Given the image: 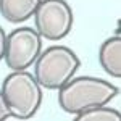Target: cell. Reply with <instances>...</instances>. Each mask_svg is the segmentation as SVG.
<instances>
[{"label":"cell","mask_w":121,"mask_h":121,"mask_svg":"<svg viewBox=\"0 0 121 121\" xmlns=\"http://www.w3.org/2000/svg\"><path fill=\"white\" fill-rule=\"evenodd\" d=\"M42 50V37L34 28H16L7 36L3 60L10 69L21 71L34 65Z\"/></svg>","instance_id":"5"},{"label":"cell","mask_w":121,"mask_h":121,"mask_svg":"<svg viewBox=\"0 0 121 121\" xmlns=\"http://www.w3.org/2000/svg\"><path fill=\"white\" fill-rule=\"evenodd\" d=\"M40 0H0V13L10 23H23L32 18Z\"/></svg>","instance_id":"7"},{"label":"cell","mask_w":121,"mask_h":121,"mask_svg":"<svg viewBox=\"0 0 121 121\" xmlns=\"http://www.w3.org/2000/svg\"><path fill=\"white\" fill-rule=\"evenodd\" d=\"M5 42H7V32L0 26V60L5 55Z\"/></svg>","instance_id":"10"},{"label":"cell","mask_w":121,"mask_h":121,"mask_svg":"<svg viewBox=\"0 0 121 121\" xmlns=\"http://www.w3.org/2000/svg\"><path fill=\"white\" fill-rule=\"evenodd\" d=\"M32 16L36 31L47 40H60L66 37L74 23L73 10L65 0H40Z\"/></svg>","instance_id":"4"},{"label":"cell","mask_w":121,"mask_h":121,"mask_svg":"<svg viewBox=\"0 0 121 121\" xmlns=\"http://www.w3.org/2000/svg\"><path fill=\"white\" fill-rule=\"evenodd\" d=\"M79 66L81 60L69 47L52 45L40 52L36 58L34 76L40 87L55 91L74 76Z\"/></svg>","instance_id":"2"},{"label":"cell","mask_w":121,"mask_h":121,"mask_svg":"<svg viewBox=\"0 0 121 121\" xmlns=\"http://www.w3.org/2000/svg\"><path fill=\"white\" fill-rule=\"evenodd\" d=\"M2 94L15 120H28L42 103V89L36 76L26 69L13 71L3 79Z\"/></svg>","instance_id":"3"},{"label":"cell","mask_w":121,"mask_h":121,"mask_svg":"<svg viewBox=\"0 0 121 121\" xmlns=\"http://www.w3.org/2000/svg\"><path fill=\"white\" fill-rule=\"evenodd\" d=\"M100 66L112 76L121 78V39L120 36H113L107 39L99 50Z\"/></svg>","instance_id":"6"},{"label":"cell","mask_w":121,"mask_h":121,"mask_svg":"<svg viewBox=\"0 0 121 121\" xmlns=\"http://www.w3.org/2000/svg\"><path fill=\"white\" fill-rule=\"evenodd\" d=\"M58 91V103L69 115H79L86 110L107 105L118 95L115 84L92 76L71 78Z\"/></svg>","instance_id":"1"},{"label":"cell","mask_w":121,"mask_h":121,"mask_svg":"<svg viewBox=\"0 0 121 121\" xmlns=\"http://www.w3.org/2000/svg\"><path fill=\"white\" fill-rule=\"evenodd\" d=\"M76 120L79 121H120L121 115L118 110L115 108H110L107 105H102V107H95V108H91V110H86V112L79 113V115H74Z\"/></svg>","instance_id":"8"},{"label":"cell","mask_w":121,"mask_h":121,"mask_svg":"<svg viewBox=\"0 0 121 121\" xmlns=\"http://www.w3.org/2000/svg\"><path fill=\"white\" fill-rule=\"evenodd\" d=\"M0 120H15L13 113L10 112L8 105H7V102H5V99H3L2 91H0Z\"/></svg>","instance_id":"9"}]
</instances>
